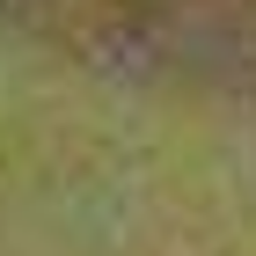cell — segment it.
Listing matches in <instances>:
<instances>
[{"label": "cell", "instance_id": "cell-1", "mask_svg": "<svg viewBox=\"0 0 256 256\" xmlns=\"http://www.w3.org/2000/svg\"><path fill=\"white\" fill-rule=\"evenodd\" d=\"M0 15L96 66L256 102V0H0Z\"/></svg>", "mask_w": 256, "mask_h": 256}]
</instances>
